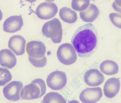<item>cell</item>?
Here are the masks:
<instances>
[{"label":"cell","instance_id":"26","mask_svg":"<svg viewBox=\"0 0 121 103\" xmlns=\"http://www.w3.org/2000/svg\"><path fill=\"white\" fill-rule=\"evenodd\" d=\"M46 1L49 2H52L54 1L55 0H45Z\"/></svg>","mask_w":121,"mask_h":103},{"label":"cell","instance_id":"2","mask_svg":"<svg viewBox=\"0 0 121 103\" xmlns=\"http://www.w3.org/2000/svg\"><path fill=\"white\" fill-rule=\"evenodd\" d=\"M46 90V85L44 81L40 78L35 79L22 88L20 95L21 99L39 98L45 94Z\"/></svg>","mask_w":121,"mask_h":103},{"label":"cell","instance_id":"22","mask_svg":"<svg viewBox=\"0 0 121 103\" xmlns=\"http://www.w3.org/2000/svg\"><path fill=\"white\" fill-rule=\"evenodd\" d=\"M109 17L110 21L114 25L121 28V14L117 13H112L109 14Z\"/></svg>","mask_w":121,"mask_h":103},{"label":"cell","instance_id":"9","mask_svg":"<svg viewBox=\"0 0 121 103\" xmlns=\"http://www.w3.org/2000/svg\"><path fill=\"white\" fill-rule=\"evenodd\" d=\"M26 50L29 56L35 58H40L45 55L46 48L43 42L39 41L32 40L27 44Z\"/></svg>","mask_w":121,"mask_h":103},{"label":"cell","instance_id":"8","mask_svg":"<svg viewBox=\"0 0 121 103\" xmlns=\"http://www.w3.org/2000/svg\"><path fill=\"white\" fill-rule=\"evenodd\" d=\"M102 95V89L99 87L88 88L81 93L79 99L83 103H95L100 99Z\"/></svg>","mask_w":121,"mask_h":103},{"label":"cell","instance_id":"3","mask_svg":"<svg viewBox=\"0 0 121 103\" xmlns=\"http://www.w3.org/2000/svg\"><path fill=\"white\" fill-rule=\"evenodd\" d=\"M42 31L44 36L50 38L53 43L61 42L63 31L61 23L57 18H54L45 23L42 27Z\"/></svg>","mask_w":121,"mask_h":103},{"label":"cell","instance_id":"4","mask_svg":"<svg viewBox=\"0 0 121 103\" xmlns=\"http://www.w3.org/2000/svg\"><path fill=\"white\" fill-rule=\"evenodd\" d=\"M57 58L62 63L69 65L74 63L77 59V55L73 46L70 43L62 44L57 51Z\"/></svg>","mask_w":121,"mask_h":103},{"label":"cell","instance_id":"11","mask_svg":"<svg viewBox=\"0 0 121 103\" xmlns=\"http://www.w3.org/2000/svg\"><path fill=\"white\" fill-rule=\"evenodd\" d=\"M85 83L88 85L95 86L99 85L104 80V77L100 71L95 69H91L87 71L84 75Z\"/></svg>","mask_w":121,"mask_h":103},{"label":"cell","instance_id":"7","mask_svg":"<svg viewBox=\"0 0 121 103\" xmlns=\"http://www.w3.org/2000/svg\"><path fill=\"white\" fill-rule=\"evenodd\" d=\"M23 86L22 83L20 81H12L3 89V93L4 96L10 101H18L20 98V92Z\"/></svg>","mask_w":121,"mask_h":103},{"label":"cell","instance_id":"5","mask_svg":"<svg viewBox=\"0 0 121 103\" xmlns=\"http://www.w3.org/2000/svg\"><path fill=\"white\" fill-rule=\"evenodd\" d=\"M67 78L65 73L63 72L56 71L50 73L46 79L48 86L53 90L62 89L66 85Z\"/></svg>","mask_w":121,"mask_h":103},{"label":"cell","instance_id":"13","mask_svg":"<svg viewBox=\"0 0 121 103\" xmlns=\"http://www.w3.org/2000/svg\"><path fill=\"white\" fill-rule=\"evenodd\" d=\"M120 87V81L118 78L112 77L108 79L104 86V95L109 98L115 97L119 92Z\"/></svg>","mask_w":121,"mask_h":103},{"label":"cell","instance_id":"6","mask_svg":"<svg viewBox=\"0 0 121 103\" xmlns=\"http://www.w3.org/2000/svg\"><path fill=\"white\" fill-rule=\"evenodd\" d=\"M58 11V7L55 4L45 2L38 5L35 13L41 19L48 20L54 17Z\"/></svg>","mask_w":121,"mask_h":103},{"label":"cell","instance_id":"20","mask_svg":"<svg viewBox=\"0 0 121 103\" xmlns=\"http://www.w3.org/2000/svg\"><path fill=\"white\" fill-rule=\"evenodd\" d=\"M12 76L9 71L6 68H0V86H3L10 81Z\"/></svg>","mask_w":121,"mask_h":103},{"label":"cell","instance_id":"10","mask_svg":"<svg viewBox=\"0 0 121 103\" xmlns=\"http://www.w3.org/2000/svg\"><path fill=\"white\" fill-rule=\"evenodd\" d=\"M23 25L21 15L12 16L5 21L3 24V30L7 32L14 33L20 30Z\"/></svg>","mask_w":121,"mask_h":103},{"label":"cell","instance_id":"15","mask_svg":"<svg viewBox=\"0 0 121 103\" xmlns=\"http://www.w3.org/2000/svg\"><path fill=\"white\" fill-rule=\"evenodd\" d=\"M99 13V11L97 6L91 3L85 9L80 12L79 15L80 18L83 21L92 22L97 18Z\"/></svg>","mask_w":121,"mask_h":103},{"label":"cell","instance_id":"21","mask_svg":"<svg viewBox=\"0 0 121 103\" xmlns=\"http://www.w3.org/2000/svg\"><path fill=\"white\" fill-rule=\"evenodd\" d=\"M28 59L31 63L36 67H44L47 63V59L45 55L42 58H33L29 56Z\"/></svg>","mask_w":121,"mask_h":103},{"label":"cell","instance_id":"24","mask_svg":"<svg viewBox=\"0 0 121 103\" xmlns=\"http://www.w3.org/2000/svg\"><path fill=\"white\" fill-rule=\"evenodd\" d=\"M3 17V14L2 12L0 9V21L1 20Z\"/></svg>","mask_w":121,"mask_h":103},{"label":"cell","instance_id":"18","mask_svg":"<svg viewBox=\"0 0 121 103\" xmlns=\"http://www.w3.org/2000/svg\"><path fill=\"white\" fill-rule=\"evenodd\" d=\"M43 103H66L63 97L56 92H51L46 94L42 100Z\"/></svg>","mask_w":121,"mask_h":103},{"label":"cell","instance_id":"25","mask_svg":"<svg viewBox=\"0 0 121 103\" xmlns=\"http://www.w3.org/2000/svg\"><path fill=\"white\" fill-rule=\"evenodd\" d=\"M26 1L31 3H33L36 1L37 0H25Z\"/></svg>","mask_w":121,"mask_h":103},{"label":"cell","instance_id":"17","mask_svg":"<svg viewBox=\"0 0 121 103\" xmlns=\"http://www.w3.org/2000/svg\"><path fill=\"white\" fill-rule=\"evenodd\" d=\"M59 15L63 21L68 23H73L78 18L76 12L66 7H63L60 9Z\"/></svg>","mask_w":121,"mask_h":103},{"label":"cell","instance_id":"14","mask_svg":"<svg viewBox=\"0 0 121 103\" xmlns=\"http://www.w3.org/2000/svg\"><path fill=\"white\" fill-rule=\"evenodd\" d=\"M16 63V58L11 51L8 49L0 51V64L1 66L11 69L15 65Z\"/></svg>","mask_w":121,"mask_h":103},{"label":"cell","instance_id":"16","mask_svg":"<svg viewBox=\"0 0 121 103\" xmlns=\"http://www.w3.org/2000/svg\"><path fill=\"white\" fill-rule=\"evenodd\" d=\"M100 69L102 73L108 75L115 74L119 71L117 64L112 60H106L103 61L100 65Z\"/></svg>","mask_w":121,"mask_h":103},{"label":"cell","instance_id":"19","mask_svg":"<svg viewBox=\"0 0 121 103\" xmlns=\"http://www.w3.org/2000/svg\"><path fill=\"white\" fill-rule=\"evenodd\" d=\"M90 3V0H72L71 6L73 9L80 12L87 8Z\"/></svg>","mask_w":121,"mask_h":103},{"label":"cell","instance_id":"27","mask_svg":"<svg viewBox=\"0 0 121 103\" xmlns=\"http://www.w3.org/2000/svg\"></svg>","mask_w":121,"mask_h":103},{"label":"cell","instance_id":"12","mask_svg":"<svg viewBox=\"0 0 121 103\" xmlns=\"http://www.w3.org/2000/svg\"><path fill=\"white\" fill-rule=\"evenodd\" d=\"M26 40L20 35H14L11 37L8 42L9 48L17 55H23L25 51Z\"/></svg>","mask_w":121,"mask_h":103},{"label":"cell","instance_id":"1","mask_svg":"<svg viewBox=\"0 0 121 103\" xmlns=\"http://www.w3.org/2000/svg\"><path fill=\"white\" fill-rule=\"evenodd\" d=\"M97 30L91 23H87L78 27L74 33L71 42L79 57L87 58L96 50L98 45Z\"/></svg>","mask_w":121,"mask_h":103},{"label":"cell","instance_id":"23","mask_svg":"<svg viewBox=\"0 0 121 103\" xmlns=\"http://www.w3.org/2000/svg\"><path fill=\"white\" fill-rule=\"evenodd\" d=\"M112 7L117 12L121 13V0H115L112 4Z\"/></svg>","mask_w":121,"mask_h":103}]
</instances>
